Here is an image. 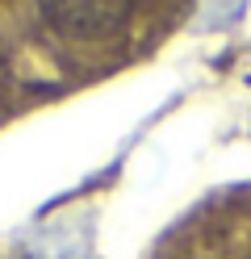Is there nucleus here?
Masks as SVG:
<instances>
[{
    "label": "nucleus",
    "instance_id": "nucleus-1",
    "mask_svg": "<svg viewBox=\"0 0 251 259\" xmlns=\"http://www.w3.org/2000/svg\"><path fill=\"white\" fill-rule=\"evenodd\" d=\"M42 21L71 42H100L122 34L134 0H38Z\"/></svg>",
    "mask_w": 251,
    "mask_h": 259
}]
</instances>
